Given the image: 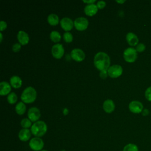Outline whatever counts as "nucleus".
I'll return each instance as SVG.
<instances>
[{
    "mask_svg": "<svg viewBox=\"0 0 151 151\" xmlns=\"http://www.w3.org/2000/svg\"><path fill=\"white\" fill-rule=\"evenodd\" d=\"M21 125L23 127V129H28L29 127L32 126L31 121L28 118H24L22 119L21 122Z\"/></svg>",
    "mask_w": 151,
    "mask_h": 151,
    "instance_id": "b1692460",
    "label": "nucleus"
},
{
    "mask_svg": "<svg viewBox=\"0 0 151 151\" xmlns=\"http://www.w3.org/2000/svg\"><path fill=\"white\" fill-rule=\"evenodd\" d=\"M44 142L43 140L38 137H35L32 138L29 142V146L30 148L34 151H41L44 147Z\"/></svg>",
    "mask_w": 151,
    "mask_h": 151,
    "instance_id": "39448f33",
    "label": "nucleus"
},
{
    "mask_svg": "<svg viewBox=\"0 0 151 151\" xmlns=\"http://www.w3.org/2000/svg\"><path fill=\"white\" fill-rule=\"evenodd\" d=\"M60 25L63 29L67 31L71 30L73 28L74 26V22L70 18L64 17L60 21Z\"/></svg>",
    "mask_w": 151,
    "mask_h": 151,
    "instance_id": "f8f14e48",
    "label": "nucleus"
},
{
    "mask_svg": "<svg viewBox=\"0 0 151 151\" xmlns=\"http://www.w3.org/2000/svg\"><path fill=\"white\" fill-rule=\"evenodd\" d=\"M98 11L97 5L94 4H90L86 5L84 8V12L88 16H93L95 15Z\"/></svg>",
    "mask_w": 151,
    "mask_h": 151,
    "instance_id": "4468645a",
    "label": "nucleus"
},
{
    "mask_svg": "<svg viewBox=\"0 0 151 151\" xmlns=\"http://www.w3.org/2000/svg\"><path fill=\"white\" fill-rule=\"evenodd\" d=\"M11 90V87L9 84L6 81H1L0 83V95L5 96L9 94Z\"/></svg>",
    "mask_w": 151,
    "mask_h": 151,
    "instance_id": "a211bd4d",
    "label": "nucleus"
},
{
    "mask_svg": "<svg viewBox=\"0 0 151 151\" xmlns=\"http://www.w3.org/2000/svg\"><path fill=\"white\" fill-rule=\"evenodd\" d=\"M17 39L19 44L21 45H25L28 44L29 41V36L26 32L21 30L18 32Z\"/></svg>",
    "mask_w": 151,
    "mask_h": 151,
    "instance_id": "2eb2a0df",
    "label": "nucleus"
},
{
    "mask_svg": "<svg viewBox=\"0 0 151 151\" xmlns=\"http://www.w3.org/2000/svg\"><path fill=\"white\" fill-rule=\"evenodd\" d=\"M96 1V0H90V1H83L85 3H87L88 4H94V2Z\"/></svg>",
    "mask_w": 151,
    "mask_h": 151,
    "instance_id": "72a5a7b5",
    "label": "nucleus"
},
{
    "mask_svg": "<svg viewBox=\"0 0 151 151\" xmlns=\"http://www.w3.org/2000/svg\"><path fill=\"white\" fill-rule=\"evenodd\" d=\"M6 27H7V24L5 21H0V31H1L5 29Z\"/></svg>",
    "mask_w": 151,
    "mask_h": 151,
    "instance_id": "7c9ffc66",
    "label": "nucleus"
},
{
    "mask_svg": "<svg viewBox=\"0 0 151 151\" xmlns=\"http://www.w3.org/2000/svg\"><path fill=\"white\" fill-rule=\"evenodd\" d=\"M71 57L76 61H81L85 58V53L80 48H74L71 51Z\"/></svg>",
    "mask_w": 151,
    "mask_h": 151,
    "instance_id": "9b49d317",
    "label": "nucleus"
},
{
    "mask_svg": "<svg viewBox=\"0 0 151 151\" xmlns=\"http://www.w3.org/2000/svg\"><path fill=\"white\" fill-rule=\"evenodd\" d=\"M47 130L46 123L42 120H38L33 123L31 127V132L35 137H41L44 136Z\"/></svg>",
    "mask_w": 151,
    "mask_h": 151,
    "instance_id": "f03ea898",
    "label": "nucleus"
},
{
    "mask_svg": "<svg viewBox=\"0 0 151 151\" xmlns=\"http://www.w3.org/2000/svg\"><path fill=\"white\" fill-rule=\"evenodd\" d=\"M123 58L126 62L133 63L137 58V52L134 48L128 47L123 52Z\"/></svg>",
    "mask_w": 151,
    "mask_h": 151,
    "instance_id": "20e7f679",
    "label": "nucleus"
},
{
    "mask_svg": "<svg viewBox=\"0 0 151 151\" xmlns=\"http://www.w3.org/2000/svg\"><path fill=\"white\" fill-rule=\"evenodd\" d=\"M26 110V106L22 101L18 102L15 106V111L19 115L23 114Z\"/></svg>",
    "mask_w": 151,
    "mask_h": 151,
    "instance_id": "aec40b11",
    "label": "nucleus"
},
{
    "mask_svg": "<svg viewBox=\"0 0 151 151\" xmlns=\"http://www.w3.org/2000/svg\"><path fill=\"white\" fill-rule=\"evenodd\" d=\"M28 117L31 122H37L39 119L41 113L40 110L35 107H32L28 111Z\"/></svg>",
    "mask_w": 151,
    "mask_h": 151,
    "instance_id": "9d476101",
    "label": "nucleus"
},
{
    "mask_svg": "<svg viewBox=\"0 0 151 151\" xmlns=\"http://www.w3.org/2000/svg\"><path fill=\"white\" fill-rule=\"evenodd\" d=\"M126 39L130 46H136L139 44L138 37L133 32H128L126 35Z\"/></svg>",
    "mask_w": 151,
    "mask_h": 151,
    "instance_id": "ddd939ff",
    "label": "nucleus"
},
{
    "mask_svg": "<svg viewBox=\"0 0 151 151\" xmlns=\"http://www.w3.org/2000/svg\"><path fill=\"white\" fill-rule=\"evenodd\" d=\"M7 100L10 104H14L17 101V96L14 92L9 93L7 96Z\"/></svg>",
    "mask_w": 151,
    "mask_h": 151,
    "instance_id": "393cba45",
    "label": "nucleus"
},
{
    "mask_svg": "<svg viewBox=\"0 0 151 151\" xmlns=\"http://www.w3.org/2000/svg\"><path fill=\"white\" fill-rule=\"evenodd\" d=\"M68 111L67 109V108H65V109H64V111H63V113H64V114H67L68 113Z\"/></svg>",
    "mask_w": 151,
    "mask_h": 151,
    "instance_id": "f704fd0d",
    "label": "nucleus"
},
{
    "mask_svg": "<svg viewBox=\"0 0 151 151\" xmlns=\"http://www.w3.org/2000/svg\"><path fill=\"white\" fill-rule=\"evenodd\" d=\"M107 73L110 77L116 78L122 75L123 73V68L120 65L114 64L109 67L107 69Z\"/></svg>",
    "mask_w": 151,
    "mask_h": 151,
    "instance_id": "423d86ee",
    "label": "nucleus"
},
{
    "mask_svg": "<svg viewBox=\"0 0 151 151\" xmlns=\"http://www.w3.org/2000/svg\"><path fill=\"white\" fill-rule=\"evenodd\" d=\"M135 49H136V50L137 51V52H142L145 50L146 45L143 43L140 42L136 46Z\"/></svg>",
    "mask_w": 151,
    "mask_h": 151,
    "instance_id": "bb28decb",
    "label": "nucleus"
},
{
    "mask_svg": "<svg viewBox=\"0 0 151 151\" xmlns=\"http://www.w3.org/2000/svg\"><path fill=\"white\" fill-rule=\"evenodd\" d=\"M123 151H139V147L136 144L130 143L124 146Z\"/></svg>",
    "mask_w": 151,
    "mask_h": 151,
    "instance_id": "5701e85b",
    "label": "nucleus"
},
{
    "mask_svg": "<svg viewBox=\"0 0 151 151\" xmlns=\"http://www.w3.org/2000/svg\"><path fill=\"white\" fill-rule=\"evenodd\" d=\"M10 84L14 88H19L22 85V80L18 76H13L10 78Z\"/></svg>",
    "mask_w": 151,
    "mask_h": 151,
    "instance_id": "6ab92c4d",
    "label": "nucleus"
},
{
    "mask_svg": "<svg viewBox=\"0 0 151 151\" xmlns=\"http://www.w3.org/2000/svg\"><path fill=\"white\" fill-rule=\"evenodd\" d=\"M0 35H1V42L2 41V33H0Z\"/></svg>",
    "mask_w": 151,
    "mask_h": 151,
    "instance_id": "e433bc0d",
    "label": "nucleus"
},
{
    "mask_svg": "<svg viewBox=\"0 0 151 151\" xmlns=\"http://www.w3.org/2000/svg\"><path fill=\"white\" fill-rule=\"evenodd\" d=\"M103 108L106 112L108 113H111L115 108L114 101L111 99L106 100L103 104Z\"/></svg>",
    "mask_w": 151,
    "mask_h": 151,
    "instance_id": "f3484780",
    "label": "nucleus"
},
{
    "mask_svg": "<svg viewBox=\"0 0 151 151\" xmlns=\"http://www.w3.org/2000/svg\"><path fill=\"white\" fill-rule=\"evenodd\" d=\"M107 74H108L107 70L100 71V76L102 78H105L107 76Z\"/></svg>",
    "mask_w": 151,
    "mask_h": 151,
    "instance_id": "2f4dec72",
    "label": "nucleus"
},
{
    "mask_svg": "<svg viewBox=\"0 0 151 151\" xmlns=\"http://www.w3.org/2000/svg\"><path fill=\"white\" fill-rule=\"evenodd\" d=\"M97 6L98 8L99 9H102L103 8H104L106 5V2L104 1H97Z\"/></svg>",
    "mask_w": 151,
    "mask_h": 151,
    "instance_id": "c756f323",
    "label": "nucleus"
},
{
    "mask_svg": "<svg viewBox=\"0 0 151 151\" xmlns=\"http://www.w3.org/2000/svg\"><path fill=\"white\" fill-rule=\"evenodd\" d=\"M74 25L77 30L83 31L87 28L88 25V21L85 17H78L74 20Z\"/></svg>",
    "mask_w": 151,
    "mask_h": 151,
    "instance_id": "0eeeda50",
    "label": "nucleus"
},
{
    "mask_svg": "<svg viewBox=\"0 0 151 151\" xmlns=\"http://www.w3.org/2000/svg\"><path fill=\"white\" fill-rule=\"evenodd\" d=\"M116 2H118V3H120V4H123V3H124V2H125V1L124 0H122V1H116Z\"/></svg>",
    "mask_w": 151,
    "mask_h": 151,
    "instance_id": "c9c22d12",
    "label": "nucleus"
},
{
    "mask_svg": "<svg viewBox=\"0 0 151 151\" xmlns=\"http://www.w3.org/2000/svg\"><path fill=\"white\" fill-rule=\"evenodd\" d=\"M129 109L132 113L139 114L142 112L143 110V105L139 101L133 100L129 104Z\"/></svg>",
    "mask_w": 151,
    "mask_h": 151,
    "instance_id": "6e6552de",
    "label": "nucleus"
},
{
    "mask_svg": "<svg viewBox=\"0 0 151 151\" xmlns=\"http://www.w3.org/2000/svg\"><path fill=\"white\" fill-rule=\"evenodd\" d=\"M63 38L66 42H70L73 41V37L71 33H70V32L66 31L63 34Z\"/></svg>",
    "mask_w": 151,
    "mask_h": 151,
    "instance_id": "a878e982",
    "label": "nucleus"
},
{
    "mask_svg": "<svg viewBox=\"0 0 151 151\" xmlns=\"http://www.w3.org/2000/svg\"><path fill=\"white\" fill-rule=\"evenodd\" d=\"M50 39L55 42H57L60 41L61 38L60 32L57 31H51L50 34Z\"/></svg>",
    "mask_w": 151,
    "mask_h": 151,
    "instance_id": "4be33fe9",
    "label": "nucleus"
},
{
    "mask_svg": "<svg viewBox=\"0 0 151 151\" xmlns=\"http://www.w3.org/2000/svg\"><path fill=\"white\" fill-rule=\"evenodd\" d=\"M110 64V59L107 54L100 51L96 54L94 57V64L96 67L100 70H107Z\"/></svg>",
    "mask_w": 151,
    "mask_h": 151,
    "instance_id": "f257e3e1",
    "label": "nucleus"
},
{
    "mask_svg": "<svg viewBox=\"0 0 151 151\" xmlns=\"http://www.w3.org/2000/svg\"><path fill=\"white\" fill-rule=\"evenodd\" d=\"M41 151H47V150H41Z\"/></svg>",
    "mask_w": 151,
    "mask_h": 151,
    "instance_id": "4c0bfd02",
    "label": "nucleus"
},
{
    "mask_svg": "<svg viewBox=\"0 0 151 151\" xmlns=\"http://www.w3.org/2000/svg\"><path fill=\"white\" fill-rule=\"evenodd\" d=\"M31 133V132L28 129H22L19 132L18 137L21 141L27 142L30 139Z\"/></svg>",
    "mask_w": 151,
    "mask_h": 151,
    "instance_id": "dca6fc26",
    "label": "nucleus"
},
{
    "mask_svg": "<svg viewBox=\"0 0 151 151\" xmlns=\"http://www.w3.org/2000/svg\"><path fill=\"white\" fill-rule=\"evenodd\" d=\"M142 114L143 116H146L147 115H149V110L147 109H143L142 112Z\"/></svg>",
    "mask_w": 151,
    "mask_h": 151,
    "instance_id": "473e14b6",
    "label": "nucleus"
},
{
    "mask_svg": "<svg viewBox=\"0 0 151 151\" xmlns=\"http://www.w3.org/2000/svg\"><path fill=\"white\" fill-rule=\"evenodd\" d=\"M47 21L50 25H55L58 24L59 22V18L58 15L55 14H50L47 17Z\"/></svg>",
    "mask_w": 151,
    "mask_h": 151,
    "instance_id": "412c9836",
    "label": "nucleus"
},
{
    "mask_svg": "<svg viewBox=\"0 0 151 151\" xmlns=\"http://www.w3.org/2000/svg\"><path fill=\"white\" fill-rule=\"evenodd\" d=\"M21 44L19 43H15L12 45V51L15 52H18L21 47Z\"/></svg>",
    "mask_w": 151,
    "mask_h": 151,
    "instance_id": "c85d7f7f",
    "label": "nucleus"
},
{
    "mask_svg": "<svg viewBox=\"0 0 151 151\" xmlns=\"http://www.w3.org/2000/svg\"><path fill=\"white\" fill-rule=\"evenodd\" d=\"M64 52V49L61 44L57 43L54 44L51 48V53L55 58H61Z\"/></svg>",
    "mask_w": 151,
    "mask_h": 151,
    "instance_id": "1a4fd4ad",
    "label": "nucleus"
},
{
    "mask_svg": "<svg viewBox=\"0 0 151 151\" xmlns=\"http://www.w3.org/2000/svg\"><path fill=\"white\" fill-rule=\"evenodd\" d=\"M145 96L147 100L151 101V86L147 87L145 91Z\"/></svg>",
    "mask_w": 151,
    "mask_h": 151,
    "instance_id": "cd10ccee",
    "label": "nucleus"
},
{
    "mask_svg": "<svg viewBox=\"0 0 151 151\" xmlns=\"http://www.w3.org/2000/svg\"><path fill=\"white\" fill-rule=\"evenodd\" d=\"M37 97V91L34 88L31 86L27 87L22 91L21 99L24 103H30L35 101Z\"/></svg>",
    "mask_w": 151,
    "mask_h": 151,
    "instance_id": "7ed1b4c3",
    "label": "nucleus"
}]
</instances>
